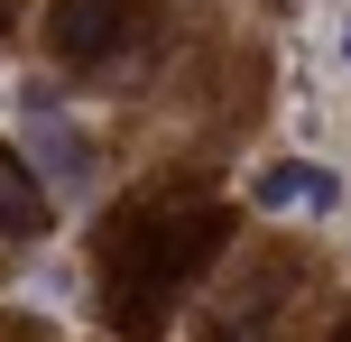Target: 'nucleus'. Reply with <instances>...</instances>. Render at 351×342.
<instances>
[{"instance_id": "39448f33", "label": "nucleus", "mask_w": 351, "mask_h": 342, "mask_svg": "<svg viewBox=\"0 0 351 342\" xmlns=\"http://www.w3.org/2000/svg\"><path fill=\"white\" fill-rule=\"evenodd\" d=\"M333 65H342V74H351V10H342V19H333Z\"/></svg>"}, {"instance_id": "f03ea898", "label": "nucleus", "mask_w": 351, "mask_h": 342, "mask_svg": "<svg viewBox=\"0 0 351 342\" xmlns=\"http://www.w3.org/2000/svg\"><path fill=\"white\" fill-rule=\"evenodd\" d=\"M28 167H37L47 195H56V185L84 195V185H93V139H84L74 121H37V130H28Z\"/></svg>"}, {"instance_id": "20e7f679", "label": "nucleus", "mask_w": 351, "mask_h": 342, "mask_svg": "<svg viewBox=\"0 0 351 342\" xmlns=\"http://www.w3.org/2000/svg\"><path fill=\"white\" fill-rule=\"evenodd\" d=\"M37 222H47V185H37L28 158H10V148H0V241H28Z\"/></svg>"}, {"instance_id": "423d86ee", "label": "nucleus", "mask_w": 351, "mask_h": 342, "mask_svg": "<svg viewBox=\"0 0 351 342\" xmlns=\"http://www.w3.org/2000/svg\"><path fill=\"white\" fill-rule=\"evenodd\" d=\"M213 342H250V333H213Z\"/></svg>"}, {"instance_id": "7ed1b4c3", "label": "nucleus", "mask_w": 351, "mask_h": 342, "mask_svg": "<svg viewBox=\"0 0 351 342\" xmlns=\"http://www.w3.org/2000/svg\"><path fill=\"white\" fill-rule=\"evenodd\" d=\"M130 37V0H56V47L65 56H111Z\"/></svg>"}, {"instance_id": "f257e3e1", "label": "nucleus", "mask_w": 351, "mask_h": 342, "mask_svg": "<svg viewBox=\"0 0 351 342\" xmlns=\"http://www.w3.org/2000/svg\"><path fill=\"white\" fill-rule=\"evenodd\" d=\"M250 204L278 222H333L342 213V176L324 158H259L250 167Z\"/></svg>"}, {"instance_id": "0eeeda50", "label": "nucleus", "mask_w": 351, "mask_h": 342, "mask_svg": "<svg viewBox=\"0 0 351 342\" xmlns=\"http://www.w3.org/2000/svg\"><path fill=\"white\" fill-rule=\"evenodd\" d=\"M342 342H351V324H342Z\"/></svg>"}]
</instances>
